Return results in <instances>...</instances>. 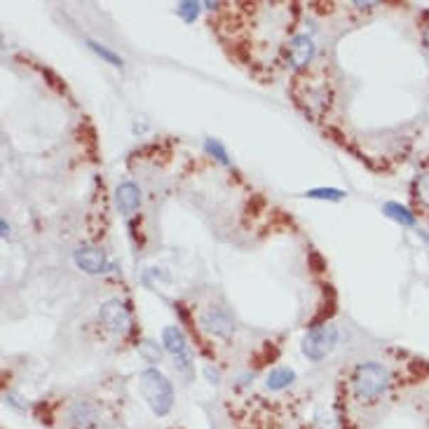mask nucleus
<instances>
[{
	"label": "nucleus",
	"instance_id": "4468645a",
	"mask_svg": "<svg viewBox=\"0 0 429 429\" xmlns=\"http://www.w3.org/2000/svg\"><path fill=\"white\" fill-rule=\"evenodd\" d=\"M87 48L94 52L101 61H106V64H111V66H115V68H122V66H124V59L120 57V54L113 52V50H108L106 45H101V43H97V40H87Z\"/></svg>",
	"mask_w": 429,
	"mask_h": 429
},
{
	"label": "nucleus",
	"instance_id": "a211bd4d",
	"mask_svg": "<svg viewBox=\"0 0 429 429\" xmlns=\"http://www.w3.org/2000/svg\"><path fill=\"white\" fill-rule=\"evenodd\" d=\"M416 197L423 202L425 207H429V171L416 178Z\"/></svg>",
	"mask_w": 429,
	"mask_h": 429
},
{
	"label": "nucleus",
	"instance_id": "f257e3e1",
	"mask_svg": "<svg viewBox=\"0 0 429 429\" xmlns=\"http://www.w3.org/2000/svg\"><path fill=\"white\" fill-rule=\"evenodd\" d=\"M389 387H392V373L382 362H362L347 376V392L362 406L378 403L389 392Z\"/></svg>",
	"mask_w": 429,
	"mask_h": 429
},
{
	"label": "nucleus",
	"instance_id": "6ab92c4d",
	"mask_svg": "<svg viewBox=\"0 0 429 429\" xmlns=\"http://www.w3.org/2000/svg\"><path fill=\"white\" fill-rule=\"evenodd\" d=\"M205 378H207V382L209 385H218V382H221V369H218V366H214V364H207L205 366Z\"/></svg>",
	"mask_w": 429,
	"mask_h": 429
},
{
	"label": "nucleus",
	"instance_id": "dca6fc26",
	"mask_svg": "<svg viewBox=\"0 0 429 429\" xmlns=\"http://www.w3.org/2000/svg\"><path fill=\"white\" fill-rule=\"evenodd\" d=\"M200 12H202V3H195V0H183V3L176 5V14L185 24H192V21L200 17Z\"/></svg>",
	"mask_w": 429,
	"mask_h": 429
},
{
	"label": "nucleus",
	"instance_id": "5701e85b",
	"mask_svg": "<svg viewBox=\"0 0 429 429\" xmlns=\"http://www.w3.org/2000/svg\"><path fill=\"white\" fill-rule=\"evenodd\" d=\"M418 237H423V239L427 241V244H429V235H427L425 230H420V228H418Z\"/></svg>",
	"mask_w": 429,
	"mask_h": 429
},
{
	"label": "nucleus",
	"instance_id": "7ed1b4c3",
	"mask_svg": "<svg viewBox=\"0 0 429 429\" xmlns=\"http://www.w3.org/2000/svg\"><path fill=\"white\" fill-rule=\"evenodd\" d=\"M197 324L216 340H232L237 331V319L225 303H209L197 312Z\"/></svg>",
	"mask_w": 429,
	"mask_h": 429
},
{
	"label": "nucleus",
	"instance_id": "1a4fd4ad",
	"mask_svg": "<svg viewBox=\"0 0 429 429\" xmlns=\"http://www.w3.org/2000/svg\"><path fill=\"white\" fill-rule=\"evenodd\" d=\"M73 263L77 265V270H82L85 275H104L106 270L115 268V265L108 263V256L101 246L94 244H82L80 249L73 251Z\"/></svg>",
	"mask_w": 429,
	"mask_h": 429
},
{
	"label": "nucleus",
	"instance_id": "39448f33",
	"mask_svg": "<svg viewBox=\"0 0 429 429\" xmlns=\"http://www.w3.org/2000/svg\"><path fill=\"white\" fill-rule=\"evenodd\" d=\"M162 347H165V352L174 357V369L181 373V376L192 380V376H195L192 352H190L188 338H185V333L178 329V326L171 324L162 329Z\"/></svg>",
	"mask_w": 429,
	"mask_h": 429
},
{
	"label": "nucleus",
	"instance_id": "423d86ee",
	"mask_svg": "<svg viewBox=\"0 0 429 429\" xmlns=\"http://www.w3.org/2000/svg\"><path fill=\"white\" fill-rule=\"evenodd\" d=\"M97 319L101 324V329L113 333V335H127L134 329V317H131V310L124 300L120 298H108L99 305Z\"/></svg>",
	"mask_w": 429,
	"mask_h": 429
},
{
	"label": "nucleus",
	"instance_id": "9d476101",
	"mask_svg": "<svg viewBox=\"0 0 429 429\" xmlns=\"http://www.w3.org/2000/svg\"><path fill=\"white\" fill-rule=\"evenodd\" d=\"M143 202V195H141V188L134 183V181H122L118 188H115V207H118V212L124 216V218H131L139 207H141Z\"/></svg>",
	"mask_w": 429,
	"mask_h": 429
},
{
	"label": "nucleus",
	"instance_id": "aec40b11",
	"mask_svg": "<svg viewBox=\"0 0 429 429\" xmlns=\"http://www.w3.org/2000/svg\"><path fill=\"white\" fill-rule=\"evenodd\" d=\"M21 399L17 394H5V403L10 406V408H14V411H21V413H26L28 411V406L26 403H19Z\"/></svg>",
	"mask_w": 429,
	"mask_h": 429
},
{
	"label": "nucleus",
	"instance_id": "ddd939ff",
	"mask_svg": "<svg viewBox=\"0 0 429 429\" xmlns=\"http://www.w3.org/2000/svg\"><path fill=\"white\" fill-rule=\"evenodd\" d=\"M136 352H139V357L143 359L146 364H151V366H155V364H160L162 362V354H165V347L162 345H158L155 340H141L136 345Z\"/></svg>",
	"mask_w": 429,
	"mask_h": 429
},
{
	"label": "nucleus",
	"instance_id": "f3484780",
	"mask_svg": "<svg viewBox=\"0 0 429 429\" xmlns=\"http://www.w3.org/2000/svg\"><path fill=\"white\" fill-rule=\"evenodd\" d=\"M305 197L310 200H329V202H340L347 197L345 190H338V188H315V190H308Z\"/></svg>",
	"mask_w": 429,
	"mask_h": 429
},
{
	"label": "nucleus",
	"instance_id": "4be33fe9",
	"mask_svg": "<svg viewBox=\"0 0 429 429\" xmlns=\"http://www.w3.org/2000/svg\"><path fill=\"white\" fill-rule=\"evenodd\" d=\"M423 45H425V50L429 52V26L423 31Z\"/></svg>",
	"mask_w": 429,
	"mask_h": 429
},
{
	"label": "nucleus",
	"instance_id": "f8f14e48",
	"mask_svg": "<svg viewBox=\"0 0 429 429\" xmlns=\"http://www.w3.org/2000/svg\"><path fill=\"white\" fill-rule=\"evenodd\" d=\"M382 214H385L389 221L403 225V228H413V225H416V214H411V209L399 205V202H385V205H382Z\"/></svg>",
	"mask_w": 429,
	"mask_h": 429
},
{
	"label": "nucleus",
	"instance_id": "20e7f679",
	"mask_svg": "<svg viewBox=\"0 0 429 429\" xmlns=\"http://www.w3.org/2000/svg\"><path fill=\"white\" fill-rule=\"evenodd\" d=\"M338 338L340 333L335 329L333 324H322V326H315L305 333V338L300 342V352L303 357L308 359L312 364H319L329 357L335 345H338Z\"/></svg>",
	"mask_w": 429,
	"mask_h": 429
},
{
	"label": "nucleus",
	"instance_id": "6e6552de",
	"mask_svg": "<svg viewBox=\"0 0 429 429\" xmlns=\"http://www.w3.org/2000/svg\"><path fill=\"white\" fill-rule=\"evenodd\" d=\"M101 423V411L94 401L75 399L66 408V425L68 429H97Z\"/></svg>",
	"mask_w": 429,
	"mask_h": 429
},
{
	"label": "nucleus",
	"instance_id": "0eeeda50",
	"mask_svg": "<svg viewBox=\"0 0 429 429\" xmlns=\"http://www.w3.org/2000/svg\"><path fill=\"white\" fill-rule=\"evenodd\" d=\"M317 57L315 38L308 33H293L284 45V61L293 71H305Z\"/></svg>",
	"mask_w": 429,
	"mask_h": 429
},
{
	"label": "nucleus",
	"instance_id": "2eb2a0df",
	"mask_svg": "<svg viewBox=\"0 0 429 429\" xmlns=\"http://www.w3.org/2000/svg\"><path fill=\"white\" fill-rule=\"evenodd\" d=\"M205 151H207V155H212L216 162H221V165H225V167H232L230 155L218 139H205Z\"/></svg>",
	"mask_w": 429,
	"mask_h": 429
},
{
	"label": "nucleus",
	"instance_id": "412c9836",
	"mask_svg": "<svg viewBox=\"0 0 429 429\" xmlns=\"http://www.w3.org/2000/svg\"><path fill=\"white\" fill-rule=\"evenodd\" d=\"M0 230H3V239H12V228L5 218H0Z\"/></svg>",
	"mask_w": 429,
	"mask_h": 429
},
{
	"label": "nucleus",
	"instance_id": "9b49d317",
	"mask_svg": "<svg viewBox=\"0 0 429 429\" xmlns=\"http://www.w3.org/2000/svg\"><path fill=\"white\" fill-rule=\"evenodd\" d=\"M295 371L291 369V366H275L268 378H265V387L270 389V392H284V389H288L295 382Z\"/></svg>",
	"mask_w": 429,
	"mask_h": 429
},
{
	"label": "nucleus",
	"instance_id": "f03ea898",
	"mask_svg": "<svg viewBox=\"0 0 429 429\" xmlns=\"http://www.w3.org/2000/svg\"><path fill=\"white\" fill-rule=\"evenodd\" d=\"M139 392H141L143 401L148 403V408H151L155 418H167L171 408H174V385L155 366H148V369L139 373Z\"/></svg>",
	"mask_w": 429,
	"mask_h": 429
}]
</instances>
